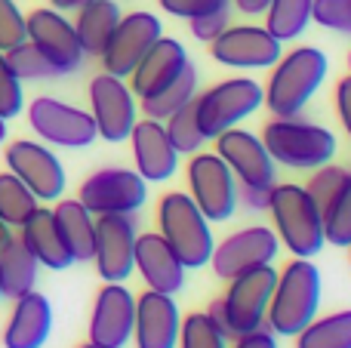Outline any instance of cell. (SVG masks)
Returning a JSON list of instances; mask_svg holds the SVG:
<instances>
[{
  "mask_svg": "<svg viewBox=\"0 0 351 348\" xmlns=\"http://www.w3.org/2000/svg\"><path fill=\"white\" fill-rule=\"evenodd\" d=\"M330 71V59L317 47H293L280 53V59L268 68V84L262 86L265 92V108L274 117H296L308 108V102L317 96Z\"/></svg>",
  "mask_w": 351,
  "mask_h": 348,
  "instance_id": "obj_1",
  "label": "cell"
},
{
  "mask_svg": "<svg viewBox=\"0 0 351 348\" xmlns=\"http://www.w3.org/2000/svg\"><path fill=\"white\" fill-rule=\"evenodd\" d=\"M321 271L311 265V259H296L278 271V284H274L271 302H268L265 327L274 336L293 339L305 324L317 318L321 312Z\"/></svg>",
  "mask_w": 351,
  "mask_h": 348,
  "instance_id": "obj_2",
  "label": "cell"
},
{
  "mask_svg": "<svg viewBox=\"0 0 351 348\" xmlns=\"http://www.w3.org/2000/svg\"><path fill=\"white\" fill-rule=\"evenodd\" d=\"M268 213H271V222H274V234H278L280 247L287 253H293L296 259H311L324 250V244H327V238H324V216H321V207L305 191V185L274 182Z\"/></svg>",
  "mask_w": 351,
  "mask_h": 348,
  "instance_id": "obj_3",
  "label": "cell"
},
{
  "mask_svg": "<svg viewBox=\"0 0 351 348\" xmlns=\"http://www.w3.org/2000/svg\"><path fill=\"white\" fill-rule=\"evenodd\" d=\"M262 142L278 166L287 170H317L330 164L339 151V142L321 123L302 121V117H271L262 127Z\"/></svg>",
  "mask_w": 351,
  "mask_h": 348,
  "instance_id": "obj_4",
  "label": "cell"
},
{
  "mask_svg": "<svg viewBox=\"0 0 351 348\" xmlns=\"http://www.w3.org/2000/svg\"><path fill=\"white\" fill-rule=\"evenodd\" d=\"M213 222L200 213V207L188 197V191H167L158 203V232L167 244L173 247V253L182 259L185 271L204 269L210 265L213 247Z\"/></svg>",
  "mask_w": 351,
  "mask_h": 348,
  "instance_id": "obj_5",
  "label": "cell"
},
{
  "mask_svg": "<svg viewBox=\"0 0 351 348\" xmlns=\"http://www.w3.org/2000/svg\"><path fill=\"white\" fill-rule=\"evenodd\" d=\"M265 92L253 77H228L213 84L210 90H197L194 96V117L206 139H216L219 133L231 127H241L250 114L262 108Z\"/></svg>",
  "mask_w": 351,
  "mask_h": 348,
  "instance_id": "obj_6",
  "label": "cell"
},
{
  "mask_svg": "<svg viewBox=\"0 0 351 348\" xmlns=\"http://www.w3.org/2000/svg\"><path fill=\"white\" fill-rule=\"evenodd\" d=\"M274 284H278V269L274 265H259V269H250L228 281V290L222 296V312H225V333L231 339L265 327Z\"/></svg>",
  "mask_w": 351,
  "mask_h": 348,
  "instance_id": "obj_7",
  "label": "cell"
},
{
  "mask_svg": "<svg viewBox=\"0 0 351 348\" xmlns=\"http://www.w3.org/2000/svg\"><path fill=\"white\" fill-rule=\"evenodd\" d=\"M188 197L200 207V213L210 222H228L234 216L237 203V179L216 151L191 154L185 166Z\"/></svg>",
  "mask_w": 351,
  "mask_h": 348,
  "instance_id": "obj_8",
  "label": "cell"
},
{
  "mask_svg": "<svg viewBox=\"0 0 351 348\" xmlns=\"http://www.w3.org/2000/svg\"><path fill=\"white\" fill-rule=\"evenodd\" d=\"M28 127L37 139L56 148H90L99 139L93 114L56 96H37L28 105Z\"/></svg>",
  "mask_w": 351,
  "mask_h": 348,
  "instance_id": "obj_9",
  "label": "cell"
},
{
  "mask_svg": "<svg viewBox=\"0 0 351 348\" xmlns=\"http://www.w3.org/2000/svg\"><path fill=\"white\" fill-rule=\"evenodd\" d=\"M77 201L93 216H108V213L133 216L136 210L145 207L148 182L136 170H127V166H105V170H96L93 176H86L80 182Z\"/></svg>",
  "mask_w": 351,
  "mask_h": 348,
  "instance_id": "obj_10",
  "label": "cell"
},
{
  "mask_svg": "<svg viewBox=\"0 0 351 348\" xmlns=\"http://www.w3.org/2000/svg\"><path fill=\"white\" fill-rule=\"evenodd\" d=\"M136 238L139 225L127 213L96 216V247L93 262L105 284H127L136 271Z\"/></svg>",
  "mask_w": 351,
  "mask_h": 348,
  "instance_id": "obj_11",
  "label": "cell"
},
{
  "mask_svg": "<svg viewBox=\"0 0 351 348\" xmlns=\"http://www.w3.org/2000/svg\"><path fill=\"white\" fill-rule=\"evenodd\" d=\"M25 31H28V40L37 47V53L59 74H74L84 65L86 55L80 49L74 22L65 12L53 10V6H37L25 16Z\"/></svg>",
  "mask_w": 351,
  "mask_h": 348,
  "instance_id": "obj_12",
  "label": "cell"
},
{
  "mask_svg": "<svg viewBox=\"0 0 351 348\" xmlns=\"http://www.w3.org/2000/svg\"><path fill=\"white\" fill-rule=\"evenodd\" d=\"M280 253V240L274 234V228L268 225H250L241 232H231L225 240H219L213 247L210 265L216 271V277L231 281V277L243 275L250 269H259V265H274Z\"/></svg>",
  "mask_w": 351,
  "mask_h": 348,
  "instance_id": "obj_13",
  "label": "cell"
},
{
  "mask_svg": "<svg viewBox=\"0 0 351 348\" xmlns=\"http://www.w3.org/2000/svg\"><path fill=\"white\" fill-rule=\"evenodd\" d=\"M90 114L99 139L127 142L136 127V96L123 77L102 71L90 80Z\"/></svg>",
  "mask_w": 351,
  "mask_h": 348,
  "instance_id": "obj_14",
  "label": "cell"
},
{
  "mask_svg": "<svg viewBox=\"0 0 351 348\" xmlns=\"http://www.w3.org/2000/svg\"><path fill=\"white\" fill-rule=\"evenodd\" d=\"M6 170L19 176L37 201H59L65 191V166L56 158L53 148L34 139H16L3 148Z\"/></svg>",
  "mask_w": 351,
  "mask_h": 348,
  "instance_id": "obj_15",
  "label": "cell"
},
{
  "mask_svg": "<svg viewBox=\"0 0 351 348\" xmlns=\"http://www.w3.org/2000/svg\"><path fill=\"white\" fill-rule=\"evenodd\" d=\"M213 62L225 68H271L284 53V43L265 25H228L216 40L206 43Z\"/></svg>",
  "mask_w": 351,
  "mask_h": 348,
  "instance_id": "obj_16",
  "label": "cell"
},
{
  "mask_svg": "<svg viewBox=\"0 0 351 348\" xmlns=\"http://www.w3.org/2000/svg\"><path fill=\"white\" fill-rule=\"evenodd\" d=\"M160 34H164V25H160V18L154 16V12L136 10V12L121 16L114 34H111V40L105 43L102 55H99V59H102V68L108 74H114V77L127 80L130 74H133V68L142 62V55L152 49V43L158 40Z\"/></svg>",
  "mask_w": 351,
  "mask_h": 348,
  "instance_id": "obj_17",
  "label": "cell"
},
{
  "mask_svg": "<svg viewBox=\"0 0 351 348\" xmlns=\"http://www.w3.org/2000/svg\"><path fill=\"white\" fill-rule=\"evenodd\" d=\"M213 142H216L213 151L228 164L237 185L271 188V185L278 182V164L271 160L262 136L250 133V129H243V127H231V129H225V133H219Z\"/></svg>",
  "mask_w": 351,
  "mask_h": 348,
  "instance_id": "obj_18",
  "label": "cell"
},
{
  "mask_svg": "<svg viewBox=\"0 0 351 348\" xmlns=\"http://www.w3.org/2000/svg\"><path fill=\"white\" fill-rule=\"evenodd\" d=\"M136 296L123 284H105L93 299L90 339L86 343L102 348H123L133 343Z\"/></svg>",
  "mask_w": 351,
  "mask_h": 348,
  "instance_id": "obj_19",
  "label": "cell"
},
{
  "mask_svg": "<svg viewBox=\"0 0 351 348\" xmlns=\"http://www.w3.org/2000/svg\"><path fill=\"white\" fill-rule=\"evenodd\" d=\"M182 327V308L170 293L145 290L136 296L133 343L136 348H176Z\"/></svg>",
  "mask_w": 351,
  "mask_h": 348,
  "instance_id": "obj_20",
  "label": "cell"
},
{
  "mask_svg": "<svg viewBox=\"0 0 351 348\" xmlns=\"http://www.w3.org/2000/svg\"><path fill=\"white\" fill-rule=\"evenodd\" d=\"M130 148H133V160H136V173L145 182H167L179 173V158L182 154L173 148L170 136H167L164 123L142 117L136 121L133 133H130Z\"/></svg>",
  "mask_w": 351,
  "mask_h": 348,
  "instance_id": "obj_21",
  "label": "cell"
},
{
  "mask_svg": "<svg viewBox=\"0 0 351 348\" xmlns=\"http://www.w3.org/2000/svg\"><path fill=\"white\" fill-rule=\"evenodd\" d=\"M136 271L148 290L158 293H182L185 290V265L160 232H139L136 238Z\"/></svg>",
  "mask_w": 351,
  "mask_h": 348,
  "instance_id": "obj_22",
  "label": "cell"
},
{
  "mask_svg": "<svg viewBox=\"0 0 351 348\" xmlns=\"http://www.w3.org/2000/svg\"><path fill=\"white\" fill-rule=\"evenodd\" d=\"M188 62L191 59H188L185 47H182L176 37L160 34L158 40L152 43V49L142 55L139 65L133 68L127 84H130V90H133L136 99H148V96H154V92H160L164 86H170Z\"/></svg>",
  "mask_w": 351,
  "mask_h": 348,
  "instance_id": "obj_23",
  "label": "cell"
},
{
  "mask_svg": "<svg viewBox=\"0 0 351 348\" xmlns=\"http://www.w3.org/2000/svg\"><path fill=\"white\" fill-rule=\"evenodd\" d=\"M53 333V306L43 293H31L12 299L10 321L3 327V348H43Z\"/></svg>",
  "mask_w": 351,
  "mask_h": 348,
  "instance_id": "obj_24",
  "label": "cell"
},
{
  "mask_svg": "<svg viewBox=\"0 0 351 348\" xmlns=\"http://www.w3.org/2000/svg\"><path fill=\"white\" fill-rule=\"evenodd\" d=\"M19 238L22 244L31 250V256L37 259V265L49 271H65L74 265L71 253H68L65 240H62L59 228H56V219H53V210L49 207H37L34 213L28 216L22 228H19Z\"/></svg>",
  "mask_w": 351,
  "mask_h": 348,
  "instance_id": "obj_25",
  "label": "cell"
},
{
  "mask_svg": "<svg viewBox=\"0 0 351 348\" xmlns=\"http://www.w3.org/2000/svg\"><path fill=\"white\" fill-rule=\"evenodd\" d=\"M53 219L65 240L74 262H93V247H96V216L77 201V197H59L53 207Z\"/></svg>",
  "mask_w": 351,
  "mask_h": 348,
  "instance_id": "obj_26",
  "label": "cell"
},
{
  "mask_svg": "<svg viewBox=\"0 0 351 348\" xmlns=\"http://www.w3.org/2000/svg\"><path fill=\"white\" fill-rule=\"evenodd\" d=\"M121 6L117 0H90L74 12V31H77V40L84 55H102L105 43L111 40L117 22H121Z\"/></svg>",
  "mask_w": 351,
  "mask_h": 348,
  "instance_id": "obj_27",
  "label": "cell"
},
{
  "mask_svg": "<svg viewBox=\"0 0 351 348\" xmlns=\"http://www.w3.org/2000/svg\"><path fill=\"white\" fill-rule=\"evenodd\" d=\"M37 269L40 265L22 244V238L10 234L0 244V293L3 299H19V296L31 293L37 287Z\"/></svg>",
  "mask_w": 351,
  "mask_h": 348,
  "instance_id": "obj_28",
  "label": "cell"
},
{
  "mask_svg": "<svg viewBox=\"0 0 351 348\" xmlns=\"http://www.w3.org/2000/svg\"><path fill=\"white\" fill-rule=\"evenodd\" d=\"M194 96H197V68L188 62V65L182 68V74L173 80L170 86H164L160 92H154V96H148V99H139V108H142V114L145 117L164 123L167 117L176 114L179 108L191 105Z\"/></svg>",
  "mask_w": 351,
  "mask_h": 348,
  "instance_id": "obj_29",
  "label": "cell"
},
{
  "mask_svg": "<svg viewBox=\"0 0 351 348\" xmlns=\"http://www.w3.org/2000/svg\"><path fill=\"white\" fill-rule=\"evenodd\" d=\"M293 339H296V348H351V308L317 314Z\"/></svg>",
  "mask_w": 351,
  "mask_h": 348,
  "instance_id": "obj_30",
  "label": "cell"
},
{
  "mask_svg": "<svg viewBox=\"0 0 351 348\" xmlns=\"http://www.w3.org/2000/svg\"><path fill=\"white\" fill-rule=\"evenodd\" d=\"M311 3L315 0H271L265 10V28L280 43L299 40L311 25Z\"/></svg>",
  "mask_w": 351,
  "mask_h": 348,
  "instance_id": "obj_31",
  "label": "cell"
},
{
  "mask_svg": "<svg viewBox=\"0 0 351 348\" xmlns=\"http://www.w3.org/2000/svg\"><path fill=\"white\" fill-rule=\"evenodd\" d=\"M37 207H40V201H37L34 191H31L22 179L12 176L10 170L0 173V219H3L6 225L22 228Z\"/></svg>",
  "mask_w": 351,
  "mask_h": 348,
  "instance_id": "obj_32",
  "label": "cell"
},
{
  "mask_svg": "<svg viewBox=\"0 0 351 348\" xmlns=\"http://www.w3.org/2000/svg\"><path fill=\"white\" fill-rule=\"evenodd\" d=\"M324 216V238L333 247H346L351 244V170L342 182V188L333 195V201L321 210Z\"/></svg>",
  "mask_w": 351,
  "mask_h": 348,
  "instance_id": "obj_33",
  "label": "cell"
},
{
  "mask_svg": "<svg viewBox=\"0 0 351 348\" xmlns=\"http://www.w3.org/2000/svg\"><path fill=\"white\" fill-rule=\"evenodd\" d=\"M176 348H231V336L206 312H191L182 318Z\"/></svg>",
  "mask_w": 351,
  "mask_h": 348,
  "instance_id": "obj_34",
  "label": "cell"
},
{
  "mask_svg": "<svg viewBox=\"0 0 351 348\" xmlns=\"http://www.w3.org/2000/svg\"><path fill=\"white\" fill-rule=\"evenodd\" d=\"M164 129H167V136H170L173 148L179 154H197V151H204V145L210 142L204 133H200V127H197L194 105H185V108H179L176 114L167 117Z\"/></svg>",
  "mask_w": 351,
  "mask_h": 348,
  "instance_id": "obj_35",
  "label": "cell"
},
{
  "mask_svg": "<svg viewBox=\"0 0 351 348\" xmlns=\"http://www.w3.org/2000/svg\"><path fill=\"white\" fill-rule=\"evenodd\" d=\"M6 62H10V68L16 71V77L22 80H53V77H62L59 71H56L53 65H49L47 59H43L40 53H37V47L31 40H22L19 47L6 49Z\"/></svg>",
  "mask_w": 351,
  "mask_h": 348,
  "instance_id": "obj_36",
  "label": "cell"
},
{
  "mask_svg": "<svg viewBox=\"0 0 351 348\" xmlns=\"http://www.w3.org/2000/svg\"><path fill=\"white\" fill-rule=\"evenodd\" d=\"M346 176H348L346 166H336L333 160H330V164H324V166H317V170H311V176H308V185H305V191H308L311 201H315L317 207L324 210L330 201H333L336 191L342 188Z\"/></svg>",
  "mask_w": 351,
  "mask_h": 348,
  "instance_id": "obj_37",
  "label": "cell"
},
{
  "mask_svg": "<svg viewBox=\"0 0 351 348\" xmlns=\"http://www.w3.org/2000/svg\"><path fill=\"white\" fill-rule=\"evenodd\" d=\"M311 22L351 37V0H315L311 3Z\"/></svg>",
  "mask_w": 351,
  "mask_h": 348,
  "instance_id": "obj_38",
  "label": "cell"
},
{
  "mask_svg": "<svg viewBox=\"0 0 351 348\" xmlns=\"http://www.w3.org/2000/svg\"><path fill=\"white\" fill-rule=\"evenodd\" d=\"M25 108V92H22V80L16 77V71L10 68L6 55L0 53V117L12 121L19 117Z\"/></svg>",
  "mask_w": 351,
  "mask_h": 348,
  "instance_id": "obj_39",
  "label": "cell"
},
{
  "mask_svg": "<svg viewBox=\"0 0 351 348\" xmlns=\"http://www.w3.org/2000/svg\"><path fill=\"white\" fill-rule=\"evenodd\" d=\"M22 40H28L25 12L19 10L16 0H0V53L19 47Z\"/></svg>",
  "mask_w": 351,
  "mask_h": 348,
  "instance_id": "obj_40",
  "label": "cell"
},
{
  "mask_svg": "<svg viewBox=\"0 0 351 348\" xmlns=\"http://www.w3.org/2000/svg\"><path fill=\"white\" fill-rule=\"evenodd\" d=\"M160 10L170 12L176 18H200V16H210V12H219V10H231V0H158Z\"/></svg>",
  "mask_w": 351,
  "mask_h": 348,
  "instance_id": "obj_41",
  "label": "cell"
},
{
  "mask_svg": "<svg viewBox=\"0 0 351 348\" xmlns=\"http://www.w3.org/2000/svg\"><path fill=\"white\" fill-rule=\"evenodd\" d=\"M228 25H231V10H219V12H210V16L191 18V22H188V31H191L194 40L210 43V40H216Z\"/></svg>",
  "mask_w": 351,
  "mask_h": 348,
  "instance_id": "obj_42",
  "label": "cell"
},
{
  "mask_svg": "<svg viewBox=\"0 0 351 348\" xmlns=\"http://www.w3.org/2000/svg\"><path fill=\"white\" fill-rule=\"evenodd\" d=\"M333 99H336V114H339V123H342V129H346L348 139H351V74H346V77L336 84Z\"/></svg>",
  "mask_w": 351,
  "mask_h": 348,
  "instance_id": "obj_43",
  "label": "cell"
},
{
  "mask_svg": "<svg viewBox=\"0 0 351 348\" xmlns=\"http://www.w3.org/2000/svg\"><path fill=\"white\" fill-rule=\"evenodd\" d=\"M271 188H274V185H271ZM271 188H259V185H237V203H243V207L253 210V213H259V210H268Z\"/></svg>",
  "mask_w": 351,
  "mask_h": 348,
  "instance_id": "obj_44",
  "label": "cell"
},
{
  "mask_svg": "<svg viewBox=\"0 0 351 348\" xmlns=\"http://www.w3.org/2000/svg\"><path fill=\"white\" fill-rule=\"evenodd\" d=\"M231 348H278V336H274L268 327H259V330L234 336V345Z\"/></svg>",
  "mask_w": 351,
  "mask_h": 348,
  "instance_id": "obj_45",
  "label": "cell"
},
{
  "mask_svg": "<svg viewBox=\"0 0 351 348\" xmlns=\"http://www.w3.org/2000/svg\"><path fill=\"white\" fill-rule=\"evenodd\" d=\"M268 3H271V0H231V6H234L241 16H250V18L265 16Z\"/></svg>",
  "mask_w": 351,
  "mask_h": 348,
  "instance_id": "obj_46",
  "label": "cell"
},
{
  "mask_svg": "<svg viewBox=\"0 0 351 348\" xmlns=\"http://www.w3.org/2000/svg\"><path fill=\"white\" fill-rule=\"evenodd\" d=\"M84 3H90V0H49V6L59 12H77Z\"/></svg>",
  "mask_w": 351,
  "mask_h": 348,
  "instance_id": "obj_47",
  "label": "cell"
},
{
  "mask_svg": "<svg viewBox=\"0 0 351 348\" xmlns=\"http://www.w3.org/2000/svg\"><path fill=\"white\" fill-rule=\"evenodd\" d=\"M10 234H12V228H10V225H6V222H3V219H0V244H3V240H6V238H10Z\"/></svg>",
  "mask_w": 351,
  "mask_h": 348,
  "instance_id": "obj_48",
  "label": "cell"
},
{
  "mask_svg": "<svg viewBox=\"0 0 351 348\" xmlns=\"http://www.w3.org/2000/svg\"><path fill=\"white\" fill-rule=\"evenodd\" d=\"M0 142H6V121L0 117Z\"/></svg>",
  "mask_w": 351,
  "mask_h": 348,
  "instance_id": "obj_49",
  "label": "cell"
},
{
  "mask_svg": "<svg viewBox=\"0 0 351 348\" xmlns=\"http://www.w3.org/2000/svg\"><path fill=\"white\" fill-rule=\"evenodd\" d=\"M77 348H102V345H93V343H84V345H77Z\"/></svg>",
  "mask_w": 351,
  "mask_h": 348,
  "instance_id": "obj_50",
  "label": "cell"
},
{
  "mask_svg": "<svg viewBox=\"0 0 351 348\" xmlns=\"http://www.w3.org/2000/svg\"><path fill=\"white\" fill-rule=\"evenodd\" d=\"M348 74H351V53H348Z\"/></svg>",
  "mask_w": 351,
  "mask_h": 348,
  "instance_id": "obj_51",
  "label": "cell"
},
{
  "mask_svg": "<svg viewBox=\"0 0 351 348\" xmlns=\"http://www.w3.org/2000/svg\"><path fill=\"white\" fill-rule=\"evenodd\" d=\"M0 299H3V293H0Z\"/></svg>",
  "mask_w": 351,
  "mask_h": 348,
  "instance_id": "obj_52",
  "label": "cell"
},
{
  "mask_svg": "<svg viewBox=\"0 0 351 348\" xmlns=\"http://www.w3.org/2000/svg\"><path fill=\"white\" fill-rule=\"evenodd\" d=\"M348 250H351V244H348Z\"/></svg>",
  "mask_w": 351,
  "mask_h": 348,
  "instance_id": "obj_53",
  "label": "cell"
}]
</instances>
